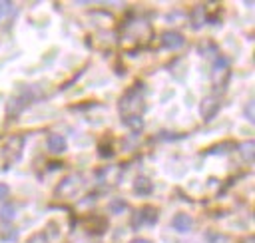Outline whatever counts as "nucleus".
<instances>
[{"mask_svg":"<svg viewBox=\"0 0 255 243\" xmlns=\"http://www.w3.org/2000/svg\"><path fill=\"white\" fill-rule=\"evenodd\" d=\"M149 34L151 28L147 22L143 20H131L126 24V32H124V46L126 48H137V46H145L149 42Z\"/></svg>","mask_w":255,"mask_h":243,"instance_id":"f257e3e1","label":"nucleus"},{"mask_svg":"<svg viewBox=\"0 0 255 243\" xmlns=\"http://www.w3.org/2000/svg\"><path fill=\"white\" fill-rule=\"evenodd\" d=\"M120 110L126 116H139L143 110V100H141V86L131 88L122 100H120Z\"/></svg>","mask_w":255,"mask_h":243,"instance_id":"f03ea898","label":"nucleus"},{"mask_svg":"<svg viewBox=\"0 0 255 243\" xmlns=\"http://www.w3.org/2000/svg\"><path fill=\"white\" fill-rule=\"evenodd\" d=\"M155 221H157V209L155 207H141L135 211L131 225H133V229H139L143 225H153Z\"/></svg>","mask_w":255,"mask_h":243,"instance_id":"7ed1b4c3","label":"nucleus"},{"mask_svg":"<svg viewBox=\"0 0 255 243\" xmlns=\"http://www.w3.org/2000/svg\"><path fill=\"white\" fill-rule=\"evenodd\" d=\"M183 36L179 34V32H163L161 34V44H163V48H167V50H179L181 46H183Z\"/></svg>","mask_w":255,"mask_h":243,"instance_id":"20e7f679","label":"nucleus"},{"mask_svg":"<svg viewBox=\"0 0 255 243\" xmlns=\"http://www.w3.org/2000/svg\"><path fill=\"white\" fill-rule=\"evenodd\" d=\"M217 112H219V100H217V98H205V100L201 102V116H203L205 122L213 120V116H215Z\"/></svg>","mask_w":255,"mask_h":243,"instance_id":"39448f33","label":"nucleus"},{"mask_svg":"<svg viewBox=\"0 0 255 243\" xmlns=\"http://www.w3.org/2000/svg\"><path fill=\"white\" fill-rule=\"evenodd\" d=\"M171 225H173L175 231H179V233H187V231L193 227V219H191L187 213H177V215L171 219Z\"/></svg>","mask_w":255,"mask_h":243,"instance_id":"423d86ee","label":"nucleus"},{"mask_svg":"<svg viewBox=\"0 0 255 243\" xmlns=\"http://www.w3.org/2000/svg\"><path fill=\"white\" fill-rule=\"evenodd\" d=\"M46 145H48V151H52V153L66 151V139L62 135H58V133H50L48 139H46Z\"/></svg>","mask_w":255,"mask_h":243,"instance_id":"0eeeda50","label":"nucleus"},{"mask_svg":"<svg viewBox=\"0 0 255 243\" xmlns=\"http://www.w3.org/2000/svg\"><path fill=\"white\" fill-rule=\"evenodd\" d=\"M205 20H207V6L197 4L193 8V12H191V26L193 28H201L205 24Z\"/></svg>","mask_w":255,"mask_h":243,"instance_id":"6e6552de","label":"nucleus"},{"mask_svg":"<svg viewBox=\"0 0 255 243\" xmlns=\"http://www.w3.org/2000/svg\"><path fill=\"white\" fill-rule=\"evenodd\" d=\"M151 189H153L151 179H147V177H143V175L135 177V181H133V191H135L137 195H141V197H143V195H149Z\"/></svg>","mask_w":255,"mask_h":243,"instance_id":"1a4fd4ad","label":"nucleus"},{"mask_svg":"<svg viewBox=\"0 0 255 243\" xmlns=\"http://www.w3.org/2000/svg\"><path fill=\"white\" fill-rule=\"evenodd\" d=\"M239 153H241V157L245 161H253V157H255V141H243L239 145Z\"/></svg>","mask_w":255,"mask_h":243,"instance_id":"9d476101","label":"nucleus"},{"mask_svg":"<svg viewBox=\"0 0 255 243\" xmlns=\"http://www.w3.org/2000/svg\"><path fill=\"white\" fill-rule=\"evenodd\" d=\"M16 237H18V231H16V227H12V225H4V227H0V239L2 241H16Z\"/></svg>","mask_w":255,"mask_h":243,"instance_id":"9b49d317","label":"nucleus"},{"mask_svg":"<svg viewBox=\"0 0 255 243\" xmlns=\"http://www.w3.org/2000/svg\"><path fill=\"white\" fill-rule=\"evenodd\" d=\"M14 217H16V205H14V203H4V205L0 207V219L12 221Z\"/></svg>","mask_w":255,"mask_h":243,"instance_id":"f8f14e48","label":"nucleus"},{"mask_svg":"<svg viewBox=\"0 0 255 243\" xmlns=\"http://www.w3.org/2000/svg\"><path fill=\"white\" fill-rule=\"evenodd\" d=\"M124 123H126L128 127H131L133 131H139V129L143 127L141 116H126V118H124Z\"/></svg>","mask_w":255,"mask_h":243,"instance_id":"ddd939ff","label":"nucleus"},{"mask_svg":"<svg viewBox=\"0 0 255 243\" xmlns=\"http://www.w3.org/2000/svg\"><path fill=\"white\" fill-rule=\"evenodd\" d=\"M128 209V203L126 201H122V199H112L110 201V211L112 213H124Z\"/></svg>","mask_w":255,"mask_h":243,"instance_id":"4468645a","label":"nucleus"},{"mask_svg":"<svg viewBox=\"0 0 255 243\" xmlns=\"http://www.w3.org/2000/svg\"><path fill=\"white\" fill-rule=\"evenodd\" d=\"M205 239H207V243H225V241H227L223 235H215V233L205 235Z\"/></svg>","mask_w":255,"mask_h":243,"instance_id":"2eb2a0df","label":"nucleus"},{"mask_svg":"<svg viewBox=\"0 0 255 243\" xmlns=\"http://www.w3.org/2000/svg\"><path fill=\"white\" fill-rule=\"evenodd\" d=\"M10 8H12V2H0V20L10 12Z\"/></svg>","mask_w":255,"mask_h":243,"instance_id":"dca6fc26","label":"nucleus"},{"mask_svg":"<svg viewBox=\"0 0 255 243\" xmlns=\"http://www.w3.org/2000/svg\"><path fill=\"white\" fill-rule=\"evenodd\" d=\"M245 118H247L249 122H253V120H255V116H253V102H249V104H247V108H245Z\"/></svg>","mask_w":255,"mask_h":243,"instance_id":"f3484780","label":"nucleus"},{"mask_svg":"<svg viewBox=\"0 0 255 243\" xmlns=\"http://www.w3.org/2000/svg\"><path fill=\"white\" fill-rule=\"evenodd\" d=\"M8 193H10L8 185H6V183H0V199H6V197H8Z\"/></svg>","mask_w":255,"mask_h":243,"instance_id":"a211bd4d","label":"nucleus"},{"mask_svg":"<svg viewBox=\"0 0 255 243\" xmlns=\"http://www.w3.org/2000/svg\"><path fill=\"white\" fill-rule=\"evenodd\" d=\"M131 243H151V241H147V239H133Z\"/></svg>","mask_w":255,"mask_h":243,"instance_id":"6ab92c4d","label":"nucleus"}]
</instances>
